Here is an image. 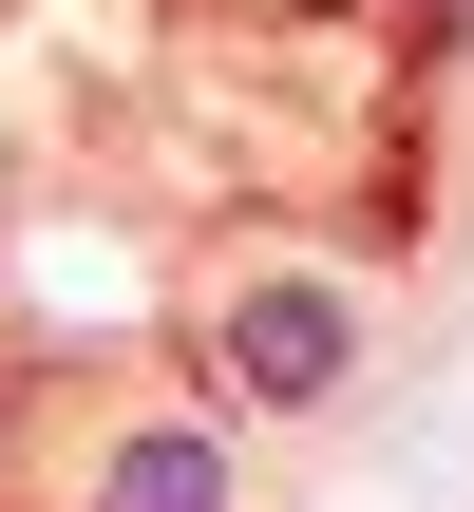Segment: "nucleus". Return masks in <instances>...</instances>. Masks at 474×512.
<instances>
[{
    "mask_svg": "<svg viewBox=\"0 0 474 512\" xmlns=\"http://www.w3.org/2000/svg\"><path fill=\"white\" fill-rule=\"evenodd\" d=\"M361 285L342 266H247L209 304V418H342L361 399Z\"/></svg>",
    "mask_w": 474,
    "mask_h": 512,
    "instance_id": "1",
    "label": "nucleus"
},
{
    "mask_svg": "<svg viewBox=\"0 0 474 512\" xmlns=\"http://www.w3.org/2000/svg\"><path fill=\"white\" fill-rule=\"evenodd\" d=\"M76 512H247V437L228 418H114Z\"/></svg>",
    "mask_w": 474,
    "mask_h": 512,
    "instance_id": "2",
    "label": "nucleus"
},
{
    "mask_svg": "<svg viewBox=\"0 0 474 512\" xmlns=\"http://www.w3.org/2000/svg\"><path fill=\"white\" fill-rule=\"evenodd\" d=\"M456 57H474V0H456Z\"/></svg>",
    "mask_w": 474,
    "mask_h": 512,
    "instance_id": "3",
    "label": "nucleus"
}]
</instances>
